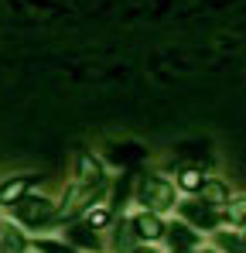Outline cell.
<instances>
[{
	"label": "cell",
	"mask_w": 246,
	"mask_h": 253,
	"mask_svg": "<svg viewBox=\"0 0 246 253\" xmlns=\"http://www.w3.org/2000/svg\"><path fill=\"white\" fill-rule=\"evenodd\" d=\"M222 212H226V219L233 222V226H240V229H246V195H229V202L222 206Z\"/></svg>",
	"instance_id": "cell-10"
},
{
	"label": "cell",
	"mask_w": 246,
	"mask_h": 253,
	"mask_svg": "<svg viewBox=\"0 0 246 253\" xmlns=\"http://www.w3.org/2000/svg\"><path fill=\"white\" fill-rule=\"evenodd\" d=\"M38 253H72V250H62V247H55V243H41Z\"/></svg>",
	"instance_id": "cell-15"
},
{
	"label": "cell",
	"mask_w": 246,
	"mask_h": 253,
	"mask_svg": "<svg viewBox=\"0 0 246 253\" xmlns=\"http://www.w3.org/2000/svg\"><path fill=\"white\" fill-rule=\"evenodd\" d=\"M28 188H31V178H28V174H17V178H10V181H3V185H0V206H3V209L17 206V202L28 195Z\"/></svg>",
	"instance_id": "cell-6"
},
{
	"label": "cell",
	"mask_w": 246,
	"mask_h": 253,
	"mask_svg": "<svg viewBox=\"0 0 246 253\" xmlns=\"http://www.w3.org/2000/svg\"><path fill=\"white\" fill-rule=\"evenodd\" d=\"M89 222H92V229H103V226L110 222V212H106V209H99V212L89 209Z\"/></svg>",
	"instance_id": "cell-14"
},
{
	"label": "cell",
	"mask_w": 246,
	"mask_h": 253,
	"mask_svg": "<svg viewBox=\"0 0 246 253\" xmlns=\"http://www.w3.org/2000/svg\"><path fill=\"white\" fill-rule=\"evenodd\" d=\"M130 229H133V236H140V240H161L164 236V222L158 212H140V215H133L130 219Z\"/></svg>",
	"instance_id": "cell-5"
},
{
	"label": "cell",
	"mask_w": 246,
	"mask_h": 253,
	"mask_svg": "<svg viewBox=\"0 0 246 253\" xmlns=\"http://www.w3.org/2000/svg\"><path fill=\"white\" fill-rule=\"evenodd\" d=\"M181 215L192 222V226H199V229H215L219 226V209L215 206H208V202H181Z\"/></svg>",
	"instance_id": "cell-4"
},
{
	"label": "cell",
	"mask_w": 246,
	"mask_h": 253,
	"mask_svg": "<svg viewBox=\"0 0 246 253\" xmlns=\"http://www.w3.org/2000/svg\"><path fill=\"white\" fill-rule=\"evenodd\" d=\"M14 209H17V219L24 226H44L55 219V202L48 195H24Z\"/></svg>",
	"instance_id": "cell-2"
},
{
	"label": "cell",
	"mask_w": 246,
	"mask_h": 253,
	"mask_svg": "<svg viewBox=\"0 0 246 253\" xmlns=\"http://www.w3.org/2000/svg\"><path fill=\"white\" fill-rule=\"evenodd\" d=\"M202 181H205V174H202V171H195V168H188V171L178 174V188H185V192H199Z\"/></svg>",
	"instance_id": "cell-11"
},
{
	"label": "cell",
	"mask_w": 246,
	"mask_h": 253,
	"mask_svg": "<svg viewBox=\"0 0 246 253\" xmlns=\"http://www.w3.org/2000/svg\"><path fill=\"white\" fill-rule=\"evenodd\" d=\"M174 199H178V188L161 178V174H144L137 181V202L144 206V212H167L174 209Z\"/></svg>",
	"instance_id": "cell-1"
},
{
	"label": "cell",
	"mask_w": 246,
	"mask_h": 253,
	"mask_svg": "<svg viewBox=\"0 0 246 253\" xmlns=\"http://www.w3.org/2000/svg\"><path fill=\"white\" fill-rule=\"evenodd\" d=\"M76 181L85 185V188H103L106 185V168L96 154H79V168H76Z\"/></svg>",
	"instance_id": "cell-3"
},
{
	"label": "cell",
	"mask_w": 246,
	"mask_h": 253,
	"mask_svg": "<svg viewBox=\"0 0 246 253\" xmlns=\"http://www.w3.org/2000/svg\"><path fill=\"white\" fill-rule=\"evenodd\" d=\"M167 229H171L167 236H171V247H174V250H192V247L199 243V233H195L192 226H185V222H178V226H167Z\"/></svg>",
	"instance_id": "cell-9"
},
{
	"label": "cell",
	"mask_w": 246,
	"mask_h": 253,
	"mask_svg": "<svg viewBox=\"0 0 246 253\" xmlns=\"http://www.w3.org/2000/svg\"><path fill=\"white\" fill-rule=\"evenodd\" d=\"M133 253H158V250H151V247H140V250H133Z\"/></svg>",
	"instance_id": "cell-16"
},
{
	"label": "cell",
	"mask_w": 246,
	"mask_h": 253,
	"mask_svg": "<svg viewBox=\"0 0 246 253\" xmlns=\"http://www.w3.org/2000/svg\"><path fill=\"white\" fill-rule=\"evenodd\" d=\"M199 195H202V202L215 206V209H222V206L229 202V185L219 181V178H205L202 185H199Z\"/></svg>",
	"instance_id": "cell-7"
},
{
	"label": "cell",
	"mask_w": 246,
	"mask_h": 253,
	"mask_svg": "<svg viewBox=\"0 0 246 253\" xmlns=\"http://www.w3.org/2000/svg\"><path fill=\"white\" fill-rule=\"evenodd\" d=\"M219 247L229 250V253H246V240L243 236H233V233H229V236L222 233V236H219Z\"/></svg>",
	"instance_id": "cell-12"
},
{
	"label": "cell",
	"mask_w": 246,
	"mask_h": 253,
	"mask_svg": "<svg viewBox=\"0 0 246 253\" xmlns=\"http://www.w3.org/2000/svg\"><path fill=\"white\" fill-rule=\"evenodd\" d=\"M72 240H76L79 247H96V229L89 233V226H76V229H72Z\"/></svg>",
	"instance_id": "cell-13"
},
{
	"label": "cell",
	"mask_w": 246,
	"mask_h": 253,
	"mask_svg": "<svg viewBox=\"0 0 246 253\" xmlns=\"http://www.w3.org/2000/svg\"><path fill=\"white\" fill-rule=\"evenodd\" d=\"M28 240L14 222H0V253H24Z\"/></svg>",
	"instance_id": "cell-8"
}]
</instances>
